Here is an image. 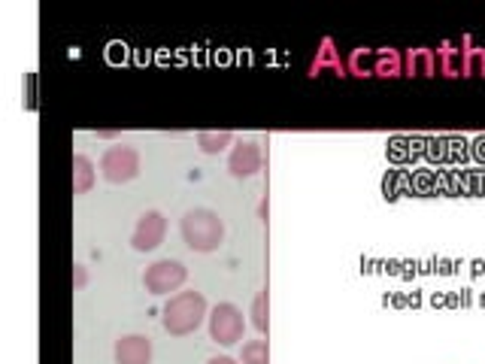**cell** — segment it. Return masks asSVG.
<instances>
[{
    "label": "cell",
    "mask_w": 485,
    "mask_h": 364,
    "mask_svg": "<svg viewBox=\"0 0 485 364\" xmlns=\"http://www.w3.org/2000/svg\"><path fill=\"white\" fill-rule=\"evenodd\" d=\"M164 237H167V216L161 213V209H146V213L137 219L134 231H131V246H134L137 252H155V249L164 243Z\"/></svg>",
    "instance_id": "6"
},
{
    "label": "cell",
    "mask_w": 485,
    "mask_h": 364,
    "mask_svg": "<svg viewBox=\"0 0 485 364\" xmlns=\"http://www.w3.org/2000/svg\"><path fill=\"white\" fill-rule=\"evenodd\" d=\"M437 70H440V55L434 49H410L404 55L406 76H434Z\"/></svg>",
    "instance_id": "10"
},
{
    "label": "cell",
    "mask_w": 485,
    "mask_h": 364,
    "mask_svg": "<svg viewBox=\"0 0 485 364\" xmlns=\"http://www.w3.org/2000/svg\"><path fill=\"white\" fill-rule=\"evenodd\" d=\"M206 322H209V340L218 343V347H237L246 334L243 310L237 304H227V301L216 304L213 310H209Z\"/></svg>",
    "instance_id": "5"
},
{
    "label": "cell",
    "mask_w": 485,
    "mask_h": 364,
    "mask_svg": "<svg viewBox=\"0 0 485 364\" xmlns=\"http://www.w3.org/2000/svg\"><path fill=\"white\" fill-rule=\"evenodd\" d=\"M206 364H240V361L231 359V356H216V359H209Z\"/></svg>",
    "instance_id": "20"
},
{
    "label": "cell",
    "mask_w": 485,
    "mask_h": 364,
    "mask_svg": "<svg viewBox=\"0 0 485 364\" xmlns=\"http://www.w3.org/2000/svg\"><path fill=\"white\" fill-rule=\"evenodd\" d=\"M85 285H89V267L73 264V289H85Z\"/></svg>",
    "instance_id": "19"
},
{
    "label": "cell",
    "mask_w": 485,
    "mask_h": 364,
    "mask_svg": "<svg viewBox=\"0 0 485 364\" xmlns=\"http://www.w3.org/2000/svg\"><path fill=\"white\" fill-rule=\"evenodd\" d=\"M268 310H270V304H268V292H258L252 298V306H249V316H252V328L258 331V334H268V325H270V316H268Z\"/></svg>",
    "instance_id": "15"
},
{
    "label": "cell",
    "mask_w": 485,
    "mask_h": 364,
    "mask_svg": "<svg viewBox=\"0 0 485 364\" xmlns=\"http://www.w3.org/2000/svg\"><path fill=\"white\" fill-rule=\"evenodd\" d=\"M197 146H201L204 155H218L227 146H234V134L231 131H204L197 134Z\"/></svg>",
    "instance_id": "12"
},
{
    "label": "cell",
    "mask_w": 485,
    "mask_h": 364,
    "mask_svg": "<svg viewBox=\"0 0 485 364\" xmlns=\"http://www.w3.org/2000/svg\"><path fill=\"white\" fill-rule=\"evenodd\" d=\"M261 165H264V155L255 140H237L231 152H227V170H231V177L237 179L255 177L261 170Z\"/></svg>",
    "instance_id": "7"
},
{
    "label": "cell",
    "mask_w": 485,
    "mask_h": 364,
    "mask_svg": "<svg viewBox=\"0 0 485 364\" xmlns=\"http://www.w3.org/2000/svg\"><path fill=\"white\" fill-rule=\"evenodd\" d=\"M404 73V55L397 49H376L374 76H401Z\"/></svg>",
    "instance_id": "13"
},
{
    "label": "cell",
    "mask_w": 485,
    "mask_h": 364,
    "mask_svg": "<svg viewBox=\"0 0 485 364\" xmlns=\"http://www.w3.org/2000/svg\"><path fill=\"white\" fill-rule=\"evenodd\" d=\"M464 76H485V49L480 46L464 49Z\"/></svg>",
    "instance_id": "18"
},
{
    "label": "cell",
    "mask_w": 485,
    "mask_h": 364,
    "mask_svg": "<svg viewBox=\"0 0 485 364\" xmlns=\"http://www.w3.org/2000/svg\"><path fill=\"white\" fill-rule=\"evenodd\" d=\"M240 364H270V343L264 337L246 340L240 349Z\"/></svg>",
    "instance_id": "14"
},
{
    "label": "cell",
    "mask_w": 485,
    "mask_h": 364,
    "mask_svg": "<svg viewBox=\"0 0 485 364\" xmlns=\"http://www.w3.org/2000/svg\"><path fill=\"white\" fill-rule=\"evenodd\" d=\"M179 234L192 252H216L225 243V219L209 207H192L179 219Z\"/></svg>",
    "instance_id": "2"
},
{
    "label": "cell",
    "mask_w": 485,
    "mask_h": 364,
    "mask_svg": "<svg viewBox=\"0 0 485 364\" xmlns=\"http://www.w3.org/2000/svg\"><path fill=\"white\" fill-rule=\"evenodd\" d=\"M325 70L337 73V76H346L349 73L346 64L340 61V52L334 49V43H331V40H322V49H319V55L310 64V76H319V73H325Z\"/></svg>",
    "instance_id": "11"
},
{
    "label": "cell",
    "mask_w": 485,
    "mask_h": 364,
    "mask_svg": "<svg viewBox=\"0 0 485 364\" xmlns=\"http://www.w3.org/2000/svg\"><path fill=\"white\" fill-rule=\"evenodd\" d=\"M374 61H376V52L374 49H355V52L349 55L346 70L352 76H374Z\"/></svg>",
    "instance_id": "16"
},
{
    "label": "cell",
    "mask_w": 485,
    "mask_h": 364,
    "mask_svg": "<svg viewBox=\"0 0 485 364\" xmlns=\"http://www.w3.org/2000/svg\"><path fill=\"white\" fill-rule=\"evenodd\" d=\"M209 316V304L201 292L188 289V292H176L174 298H167L164 310H161V325L170 337H188L195 334Z\"/></svg>",
    "instance_id": "1"
},
{
    "label": "cell",
    "mask_w": 485,
    "mask_h": 364,
    "mask_svg": "<svg viewBox=\"0 0 485 364\" xmlns=\"http://www.w3.org/2000/svg\"><path fill=\"white\" fill-rule=\"evenodd\" d=\"M100 177L112 182V186H125V182L140 177V152L131 143H112L103 149V155L98 161Z\"/></svg>",
    "instance_id": "3"
},
{
    "label": "cell",
    "mask_w": 485,
    "mask_h": 364,
    "mask_svg": "<svg viewBox=\"0 0 485 364\" xmlns=\"http://www.w3.org/2000/svg\"><path fill=\"white\" fill-rule=\"evenodd\" d=\"M152 356H155L152 340L142 337V334H125V337H119L116 347H112L116 364H152Z\"/></svg>",
    "instance_id": "8"
},
{
    "label": "cell",
    "mask_w": 485,
    "mask_h": 364,
    "mask_svg": "<svg viewBox=\"0 0 485 364\" xmlns=\"http://www.w3.org/2000/svg\"><path fill=\"white\" fill-rule=\"evenodd\" d=\"M437 55H440V73L443 76H464V52L461 49H452V46L446 43Z\"/></svg>",
    "instance_id": "17"
},
{
    "label": "cell",
    "mask_w": 485,
    "mask_h": 364,
    "mask_svg": "<svg viewBox=\"0 0 485 364\" xmlns=\"http://www.w3.org/2000/svg\"><path fill=\"white\" fill-rule=\"evenodd\" d=\"M70 182H73V195H89L94 182H98V165L85 152H76L70 161Z\"/></svg>",
    "instance_id": "9"
},
{
    "label": "cell",
    "mask_w": 485,
    "mask_h": 364,
    "mask_svg": "<svg viewBox=\"0 0 485 364\" xmlns=\"http://www.w3.org/2000/svg\"><path fill=\"white\" fill-rule=\"evenodd\" d=\"M188 280V267L183 262H176V258H158V262H152L146 271H142V285H146L149 294H155V298H174V294L183 289Z\"/></svg>",
    "instance_id": "4"
}]
</instances>
